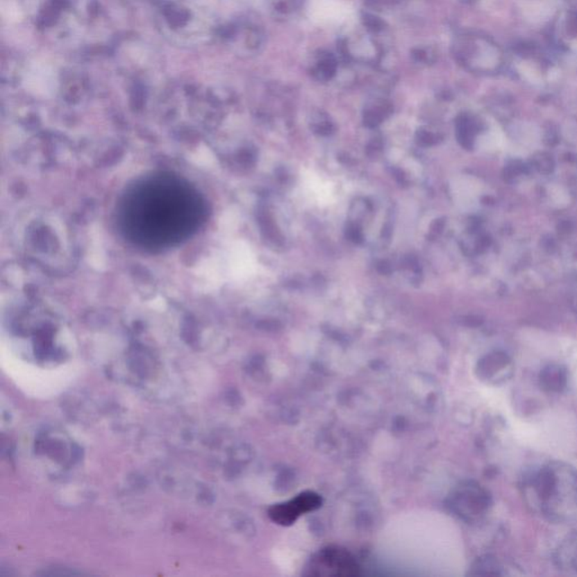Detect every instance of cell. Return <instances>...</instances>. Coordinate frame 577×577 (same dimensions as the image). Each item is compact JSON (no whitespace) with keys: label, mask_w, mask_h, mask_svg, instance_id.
<instances>
[{"label":"cell","mask_w":577,"mask_h":577,"mask_svg":"<svg viewBox=\"0 0 577 577\" xmlns=\"http://www.w3.org/2000/svg\"><path fill=\"white\" fill-rule=\"evenodd\" d=\"M524 495L530 504L555 520L577 515V471L553 462L533 471L524 482Z\"/></svg>","instance_id":"cell-1"},{"label":"cell","mask_w":577,"mask_h":577,"mask_svg":"<svg viewBox=\"0 0 577 577\" xmlns=\"http://www.w3.org/2000/svg\"><path fill=\"white\" fill-rule=\"evenodd\" d=\"M311 574L326 576H356L360 567L349 551L338 547L325 548L311 562Z\"/></svg>","instance_id":"cell-2"},{"label":"cell","mask_w":577,"mask_h":577,"mask_svg":"<svg viewBox=\"0 0 577 577\" xmlns=\"http://www.w3.org/2000/svg\"><path fill=\"white\" fill-rule=\"evenodd\" d=\"M321 506V497L315 492H303L292 500L273 505L269 510V515L273 522L280 526H291L300 515L316 511Z\"/></svg>","instance_id":"cell-3"},{"label":"cell","mask_w":577,"mask_h":577,"mask_svg":"<svg viewBox=\"0 0 577 577\" xmlns=\"http://www.w3.org/2000/svg\"><path fill=\"white\" fill-rule=\"evenodd\" d=\"M490 365H486V378L492 380L494 383H504L508 378L511 377L513 372V365L506 356H501L496 360H492L488 362Z\"/></svg>","instance_id":"cell-4"},{"label":"cell","mask_w":577,"mask_h":577,"mask_svg":"<svg viewBox=\"0 0 577 577\" xmlns=\"http://www.w3.org/2000/svg\"><path fill=\"white\" fill-rule=\"evenodd\" d=\"M544 386L553 392H560L566 386V372L560 367H548L542 374Z\"/></svg>","instance_id":"cell-5"},{"label":"cell","mask_w":577,"mask_h":577,"mask_svg":"<svg viewBox=\"0 0 577 577\" xmlns=\"http://www.w3.org/2000/svg\"><path fill=\"white\" fill-rule=\"evenodd\" d=\"M560 560L564 567L577 571V538L562 546L560 551Z\"/></svg>","instance_id":"cell-6"},{"label":"cell","mask_w":577,"mask_h":577,"mask_svg":"<svg viewBox=\"0 0 577 577\" xmlns=\"http://www.w3.org/2000/svg\"><path fill=\"white\" fill-rule=\"evenodd\" d=\"M336 70V61L333 56L327 54L320 59L317 66L318 75L323 78H331Z\"/></svg>","instance_id":"cell-7"},{"label":"cell","mask_w":577,"mask_h":577,"mask_svg":"<svg viewBox=\"0 0 577 577\" xmlns=\"http://www.w3.org/2000/svg\"><path fill=\"white\" fill-rule=\"evenodd\" d=\"M551 193V194H549L551 195V198L553 199V202L558 207H562V206H566V204L569 203V198H567L566 192L562 191L560 187H553Z\"/></svg>","instance_id":"cell-8"},{"label":"cell","mask_w":577,"mask_h":577,"mask_svg":"<svg viewBox=\"0 0 577 577\" xmlns=\"http://www.w3.org/2000/svg\"><path fill=\"white\" fill-rule=\"evenodd\" d=\"M365 23L372 30H380L383 26V22L379 21L377 17H374V16H367Z\"/></svg>","instance_id":"cell-9"}]
</instances>
